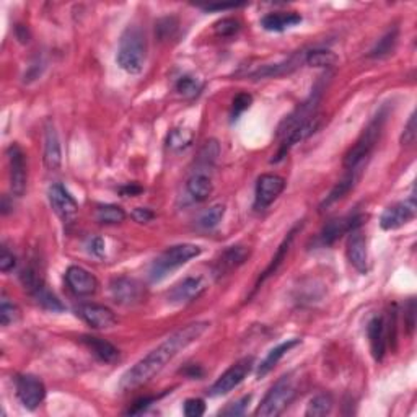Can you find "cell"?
<instances>
[{"label":"cell","instance_id":"cell-34","mask_svg":"<svg viewBox=\"0 0 417 417\" xmlns=\"http://www.w3.org/2000/svg\"><path fill=\"white\" fill-rule=\"evenodd\" d=\"M336 54L327 51V49H311L307 51V58H305V63L311 67H325L330 69L336 64Z\"/></svg>","mask_w":417,"mask_h":417},{"label":"cell","instance_id":"cell-6","mask_svg":"<svg viewBox=\"0 0 417 417\" xmlns=\"http://www.w3.org/2000/svg\"><path fill=\"white\" fill-rule=\"evenodd\" d=\"M109 293L114 303L122 307H136L146 302L147 288L141 281L132 279V277H114L109 283Z\"/></svg>","mask_w":417,"mask_h":417},{"label":"cell","instance_id":"cell-38","mask_svg":"<svg viewBox=\"0 0 417 417\" xmlns=\"http://www.w3.org/2000/svg\"><path fill=\"white\" fill-rule=\"evenodd\" d=\"M176 92L185 98H196L199 97V93L202 92V82L197 80L196 77L191 75H185L181 77L180 80L176 82Z\"/></svg>","mask_w":417,"mask_h":417},{"label":"cell","instance_id":"cell-5","mask_svg":"<svg viewBox=\"0 0 417 417\" xmlns=\"http://www.w3.org/2000/svg\"><path fill=\"white\" fill-rule=\"evenodd\" d=\"M297 394V381L292 374L283 375L279 378L271 390L266 394L263 401L256 409V416L258 417H277L281 416L287 406L293 401Z\"/></svg>","mask_w":417,"mask_h":417},{"label":"cell","instance_id":"cell-28","mask_svg":"<svg viewBox=\"0 0 417 417\" xmlns=\"http://www.w3.org/2000/svg\"><path fill=\"white\" fill-rule=\"evenodd\" d=\"M300 227H302V224H297L296 227H293V229H292L291 232L287 233L286 240L282 242V244L279 247V249H277L276 256H274V258H272V261L269 263V266H268V268H266V271L263 272V276L259 277V281H258V283H256L254 291H258L261 283H263L266 279H268V277H271L272 274H274V272H276L277 269H279V266L283 263V259H286V254L288 253V248H291L292 240H293V238H296V233L300 230Z\"/></svg>","mask_w":417,"mask_h":417},{"label":"cell","instance_id":"cell-46","mask_svg":"<svg viewBox=\"0 0 417 417\" xmlns=\"http://www.w3.org/2000/svg\"><path fill=\"white\" fill-rule=\"evenodd\" d=\"M416 137H417V132H416V113H413L409 116L408 124H406L404 131H403L401 142L404 143V146H413V143L416 142Z\"/></svg>","mask_w":417,"mask_h":417},{"label":"cell","instance_id":"cell-43","mask_svg":"<svg viewBox=\"0 0 417 417\" xmlns=\"http://www.w3.org/2000/svg\"><path fill=\"white\" fill-rule=\"evenodd\" d=\"M238 30H240V21L235 18H224L215 25L217 35L220 36H232L235 35Z\"/></svg>","mask_w":417,"mask_h":417},{"label":"cell","instance_id":"cell-32","mask_svg":"<svg viewBox=\"0 0 417 417\" xmlns=\"http://www.w3.org/2000/svg\"><path fill=\"white\" fill-rule=\"evenodd\" d=\"M225 217V205L224 204H214L209 209H205L204 212L199 215L197 225L204 230H212L217 225L224 220Z\"/></svg>","mask_w":417,"mask_h":417},{"label":"cell","instance_id":"cell-44","mask_svg":"<svg viewBox=\"0 0 417 417\" xmlns=\"http://www.w3.org/2000/svg\"><path fill=\"white\" fill-rule=\"evenodd\" d=\"M205 413V403L199 398H191L185 401V416L201 417Z\"/></svg>","mask_w":417,"mask_h":417},{"label":"cell","instance_id":"cell-52","mask_svg":"<svg viewBox=\"0 0 417 417\" xmlns=\"http://www.w3.org/2000/svg\"><path fill=\"white\" fill-rule=\"evenodd\" d=\"M244 4H214V5H207V7H202L204 10H229V9H237L242 7Z\"/></svg>","mask_w":417,"mask_h":417},{"label":"cell","instance_id":"cell-51","mask_svg":"<svg viewBox=\"0 0 417 417\" xmlns=\"http://www.w3.org/2000/svg\"><path fill=\"white\" fill-rule=\"evenodd\" d=\"M143 191L142 186L136 185V183H132V185H127L124 188H121V194L126 197H132V196H137V194H141Z\"/></svg>","mask_w":417,"mask_h":417},{"label":"cell","instance_id":"cell-37","mask_svg":"<svg viewBox=\"0 0 417 417\" xmlns=\"http://www.w3.org/2000/svg\"><path fill=\"white\" fill-rule=\"evenodd\" d=\"M193 132L189 129H173L170 131L168 137H166V147L175 150V152H180V150H185L193 142Z\"/></svg>","mask_w":417,"mask_h":417},{"label":"cell","instance_id":"cell-3","mask_svg":"<svg viewBox=\"0 0 417 417\" xmlns=\"http://www.w3.org/2000/svg\"><path fill=\"white\" fill-rule=\"evenodd\" d=\"M386 121V111L381 109L378 111V114L374 119L369 122V126L365 127L362 134L357 139V142L354 143L352 148L349 150L344 157V168L346 170H354V168H362L367 158L370 157L372 150L375 148L378 139L383 131V126H385Z\"/></svg>","mask_w":417,"mask_h":417},{"label":"cell","instance_id":"cell-15","mask_svg":"<svg viewBox=\"0 0 417 417\" xmlns=\"http://www.w3.org/2000/svg\"><path fill=\"white\" fill-rule=\"evenodd\" d=\"M65 282L77 297H90L98 291L97 277L80 266H70L65 272Z\"/></svg>","mask_w":417,"mask_h":417},{"label":"cell","instance_id":"cell-23","mask_svg":"<svg viewBox=\"0 0 417 417\" xmlns=\"http://www.w3.org/2000/svg\"><path fill=\"white\" fill-rule=\"evenodd\" d=\"M205 170L207 168H197L191 176H189V180L186 183L188 194L197 202L207 201L210 194L214 191L212 178H210V175Z\"/></svg>","mask_w":417,"mask_h":417},{"label":"cell","instance_id":"cell-40","mask_svg":"<svg viewBox=\"0 0 417 417\" xmlns=\"http://www.w3.org/2000/svg\"><path fill=\"white\" fill-rule=\"evenodd\" d=\"M20 320V308L15 303L9 302V298H2V305H0V323L4 327L10 325H15Z\"/></svg>","mask_w":417,"mask_h":417},{"label":"cell","instance_id":"cell-27","mask_svg":"<svg viewBox=\"0 0 417 417\" xmlns=\"http://www.w3.org/2000/svg\"><path fill=\"white\" fill-rule=\"evenodd\" d=\"M360 173H362V168L349 170V175L346 178H344L342 181H339L335 188H332V191L330 193V196H326L323 204L320 205L321 212H325V210L330 209L332 204H336L337 201H341V199L344 196H346V194L350 191V189H352L355 186V183L359 181Z\"/></svg>","mask_w":417,"mask_h":417},{"label":"cell","instance_id":"cell-31","mask_svg":"<svg viewBox=\"0 0 417 417\" xmlns=\"http://www.w3.org/2000/svg\"><path fill=\"white\" fill-rule=\"evenodd\" d=\"M97 220L103 225H116L126 220L124 209L114 204H104L97 209Z\"/></svg>","mask_w":417,"mask_h":417},{"label":"cell","instance_id":"cell-26","mask_svg":"<svg viewBox=\"0 0 417 417\" xmlns=\"http://www.w3.org/2000/svg\"><path fill=\"white\" fill-rule=\"evenodd\" d=\"M80 341L92 350L93 355H97V357L104 364H114L119 360V349L114 347L113 344L104 341L102 337L83 336Z\"/></svg>","mask_w":417,"mask_h":417},{"label":"cell","instance_id":"cell-36","mask_svg":"<svg viewBox=\"0 0 417 417\" xmlns=\"http://www.w3.org/2000/svg\"><path fill=\"white\" fill-rule=\"evenodd\" d=\"M35 300L38 302V305H41L44 310H49V311H64V305L60 303V300L54 296V293L49 291L46 286H43L41 288H38L35 293H31Z\"/></svg>","mask_w":417,"mask_h":417},{"label":"cell","instance_id":"cell-13","mask_svg":"<svg viewBox=\"0 0 417 417\" xmlns=\"http://www.w3.org/2000/svg\"><path fill=\"white\" fill-rule=\"evenodd\" d=\"M48 199L51 207L64 224H70L79 214V204L74 196L63 185H53L48 191Z\"/></svg>","mask_w":417,"mask_h":417},{"label":"cell","instance_id":"cell-22","mask_svg":"<svg viewBox=\"0 0 417 417\" xmlns=\"http://www.w3.org/2000/svg\"><path fill=\"white\" fill-rule=\"evenodd\" d=\"M44 166L49 171H55L60 168L63 163V150H60V141L58 131L51 121L46 124V132H44Z\"/></svg>","mask_w":417,"mask_h":417},{"label":"cell","instance_id":"cell-53","mask_svg":"<svg viewBox=\"0 0 417 417\" xmlns=\"http://www.w3.org/2000/svg\"><path fill=\"white\" fill-rule=\"evenodd\" d=\"M16 38H18L20 43H28L30 41V33H28L26 28L23 25L16 26Z\"/></svg>","mask_w":417,"mask_h":417},{"label":"cell","instance_id":"cell-9","mask_svg":"<svg viewBox=\"0 0 417 417\" xmlns=\"http://www.w3.org/2000/svg\"><path fill=\"white\" fill-rule=\"evenodd\" d=\"M16 398L25 409L35 411L46 398V386L35 375H20L16 377Z\"/></svg>","mask_w":417,"mask_h":417},{"label":"cell","instance_id":"cell-17","mask_svg":"<svg viewBox=\"0 0 417 417\" xmlns=\"http://www.w3.org/2000/svg\"><path fill=\"white\" fill-rule=\"evenodd\" d=\"M318 126H320V116L315 114L313 118L302 122V124L296 127V129L288 132V134L283 137L279 152H277L276 158L272 160V162H281L282 158H286V155L291 152V148L296 147L300 142L307 141L310 136H313L316 129H318Z\"/></svg>","mask_w":417,"mask_h":417},{"label":"cell","instance_id":"cell-7","mask_svg":"<svg viewBox=\"0 0 417 417\" xmlns=\"http://www.w3.org/2000/svg\"><path fill=\"white\" fill-rule=\"evenodd\" d=\"M321 83H318V85L313 88V92H311L310 97L305 99L302 104H298V107L281 122L279 129H277V136L286 137L288 132L296 129L297 126L302 124V122L308 121L310 118H313V116L316 114V109H318L321 93H323V85H321Z\"/></svg>","mask_w":417,"mask_h":417},{"label":"cell","instance_id":"cell-29","mask_svg":"<svg viewBox=\"0 0 417 417\" xmlns=\"http://www.w3.org/2000/svg\"><path fill=\"white\" fill-rule=\"evenodd\" d=\"M298 344H300V339H291V341L282 342L277 347L272 349L271 352L268 354V357H266L263 362H261V365L258 367V374H256L258 380H261V378H264L266 375H268L269 372L274 369L277 364H279V360L283 357V355H286L291 349L298 346Z\"/></svg>","mask_w":417,"mask_h":417},{"label":"cell","instance_id":"cell-21","mask_svg":"<svg viewBox=\"0 0 417 417\" xmlns=\"http://www.w3.org/2000/svg\"><path fill=\"white\" fill-rule=\"evenodd\" d=\"M347 259L349 263L357 269L360 274H365L369 271V251H367L365 235L359 229L350 232L347 240Z\"/></svg>","mask_w":417,"mask_h":417},{"label":"cell","instance_id":"cell-33","mask_svg":"<svg viewBox=\"0 0 417 417\" xmlns=\"http://www.w3.org/2000/svg\"><path fill=\"white\" fill-rule=\"evenodd\" d=\"M332 406H335V401H332L331 394H327V393L318 394V396L310 399L307 411H305V416H308V417L327 416L332 411Z\"/></svg>","mask_w":417,"mask_h":417},{"label":"cell","instance_id":"cell-11","mask_svg":"<svg viewBox=\"0 0 417 417\" xmlns=\"http://www.w3.org/2000/svg\"><path fill=\"white\" fill-rule=\"evenodd\" d=\"M286 189V180L274 173H266L258 178L254 193V209L264 210L276 201Z\"/></svg>","mask_w":417,"mask_h":417},{"label":"cell","instance_id":"cell-48","mask_svg":"<svg viewBox=\"0 0 417 417\" xmlns=\"http://www.w3.org/2000/svg\"><path fill=\"white\" fill-rule=\"evenodd\" d=\"M153 217L155 214L147 207H136L132 210V219L139 222V224H148L150 220H153Z\"/></svg>","mask_w":417,"mask_h":417},{"label":"cell","instance_id":"cell-10","mask_svg":"<svg viewBox=\"0 0 417 417\" xmlns=\"http://www.w3.org/2000/svg\"><path fill=\"white\" fill-rule=\"evenodd\" d=\"M9 157V175H10V189L13 196L21 197L26 191L28 171H26V157L18 143H12L7 148Z\"/></svg>","mask_w":417,"mask_h":417},{"label":"cell","instance_id":"cell-8","mask_svg":"<svg viewBox=\"0 0 417 417\" xmlns=\"http://www.w3.org/2000/svg\"><path fill=\"white\" fill-rule=\"evenodd\" d=\"M254 367V359L253 357H244L238 360L237 364H233L225 374L219 377L212 386H210V396H224V394L230 393L232 390L240 385V383L249 375V372L253 370Z\"/></svg>","mask_w":417,"mask_h":417},{"label":"cell","instance_id":"cell-30","mask_svg":"<svg viewBox=\"0 0 417 417\" xmlns=\"http://www.w3.org/2000/svg\"><path fill=\"white\" fill-rule=\"evenodd\" d=\"M398 38H399V30L394 26L390 31H386V35H383L375 46L372 48V51L369 53V58L385 59L388 58V55H391L394 53V49H396Z\"/></svg>","mask_w":417,"mask_h":417},{"label":"cell","instance_id":"cell-1","mask_svg":"<svg viewBox=\"0 0 417 417\" xmlns=\"http://www.w3.org/2000/svg\"><path fill=\"white\" fill-rule=\"evenodd\" d=\"M209 326L207 321H196V323L186 325L181 330L175 331L121 377L119 391L127 393L146 385L153 377H157L178 354L191 346L193 342H196L209 330Z\"/></svg>","mask_w":417,"mask_h":417},{"label":"cell","instance_id":"cell-42","mask_svg":"<svg viewBox=\"0 0 417 417\" xmlns=\"http://www.w3.org/2000/svg\"><path fill=\"white\" fill-rule=\"evenodd\" d=\"M253 103V97L249 93H238L235 98H233L232 103V119L240 118V116L247 111Z\"/></svg>","mask_w":417,"mask_h":417},{"label":"cell","instance_id":"cell-18","mask_svg":"<svg viewBox=\"0 0 417 417\" xmlns=\"http://www.w3.org/2000/svg\"><path fill=\"white\" fill-rule=\"evenodd\" d=\"M364 217L362 215H349L342 217V219L331 220L320 233V243L323 247H330L335 242H337L344 233L352 232L355 229H360Z\"/></svg>","mask_w":417,"mask_h":417},{"label":"cell","instance_id":"cell-2","mask_svg":"<svg viewBox=\"0 0 417 417\" xmlns=\"http://www.w3.org/2000/svg\"><path fill=\"white\" fill-rule=\"evenodd\" d=\"M147 60V40L139 26H127L121 35L116 63L131 75H137L143 70Z\"/></svg>","mask_w":417,"mask_h":417},{"label":"cell","instance_id":"cell-19","mask_svg":"<svg viewBox=\"0 0 417 417\" xmlns=\"http://www.w3.org/2000/svg\"><path fill=\"white\" fill-rule=\"evenodd\" d=\"M305 58H307V51H298L291 58L282 60L279 64H271V65H263L258 70L249 72L248 77L249 79L259 80V79H272V77H281L286 74H291L296 69H298L300 65L305 63Z\"/></svg>","mask_w":417,"mask_h":417},{"label":"cell","instance_id":"cell-14","mask_svg":"<svg viewBox=\"0 0 417 417\" xmlns=\"http://www.w3.org/2000/svg\"><path fill=\"white\" fill-rule=\"evenodd\" d=\"M77 315H79L88 326L94 327V330H111V327L118 323V318H116L113 310L104 307V305L83 303L77 308Z\"/></svg>","mask_w":417,"mask_h":417},{"label":"cell","instance_id":"cell-24","mask_svg":"<svg viewBox=\"0 0 417 417\" xmlns=\"http://www.w3.org/2000/svg\"><path fill=\"white\" fill-rule=\"evenodd\" d=\"M248 256H249V249H247L244 247H230L229 249H225L215 263V268H214L215 276L222 277L229 274V272H232L233 269H237L238 266H242L244 261L248 259Z\"/></svg>","mask_w":417,"mask_h":417},{"label":"cell","instance_id":"cell-47","mask_svg":"<svg viewBox=\"0 0 417 417\" xmlns=\"http://www.w3.org/2000/svg\"><path fill=\"white\" fill-rule=\"evenodd\" d=\"M87 248L88 251H90L93 256H97V258H103L104 253H107V247H104V240L102 237L90 238L87 243Z\"/></svg>","mask_w":417,"mask_h":417},{"label":"cell","instance_id":"cell-45","mask_svg":"<svg viewBox=\"0 0 417 417\" xmlns=\"http://www.w3.org/2000/svg\"><path fill=\"white\" fill-rule=\"evenodd\" d=\"M16 266V256L10 251L7 247H2V254H0V269L4 274H9L10 271H13Z\"/></svg>","mask_w":417,"mask_h":417},{"label":"cell","instance_id":"cell-12","mask_svg":"<svg viewBox=\"0 0 417 417\" xmlns=\"http://www.w3.org/2000/svg\"><path fill=\"white\" fill-rule=\"evenodd\" d=\"M416 197L411 196L406 201L396 202L385 209V212L380 217V225L383 230H396L401 229L406 224H409L411 220L416 217Z\"/></svg>","mask_w":417,"mask_h":417},{"label":"cell","instance_id":"cell-35","mask_svg":"<svg viewBox=\"0 0 417 417\" xmlns=\"http://www.w3.org/2000/svg\"><path fill=\"white\" fill-rule=\"evenodd\" d=\"M20 281H21V283H23V287L30 293H35L38 288H41L44 286L43 274H41V271L38 269L36 264L26 266V268L21 271Z\"/></svg>","mask_w":417,"mask_h":417},{"label":"cell","instance_id":"cell-16","mask_svg":"<svg viewBox=\"0 0 417 417\" xmlns=\"http://www.w3.org/2000/svg\"><path fill=\"white\" fill-rule=\"evenodd\" d=\"M205 282L202 277H186L171 288L168 302L175 305H186L197 300L205 292Z\"/></svg>","mask_w":417,"mask_h":417},{"label":"cell","instance_id":"cell-41","mask_svg":"<svg viewBox=\"0 0 417 417\" xmlns=\"http://www.w3.org/2000/svg\"><path fill=\"white\" fill-rule=\"evenodd\" d=\"M251 394H248V396H243L240 399H237V401L230 403L227 406L225 409L220 411V416H230V417H237V416H243L247 413L249 403H251Z\"/></svg>","mask_w":417,"mask_h":417},{"label":"cell","instance_id":"cell-25","mask_svg":"<svg viewBox=\"0 0 417 417\" xmlns=\"http://www.w3.org/2000/svg\"><path fill=\"white\" fill-rule=\"evenodd\" d=\"M300 23H302V15L297 12H274L261 18V26L266 31L274 33L286 31L288 28H293Z\"/></svg>","mask_w":417,"mask_h":417},{"label":"cell","instance_id":"cell-39","mask_svg":"<svg viewBox=\"0 0 417 417\" xmlns=\"http://www.w3.org/2000/svg\"><path fill=\"white\" fill-rule=\"evenodd\" d=\"M178 26H180V23H178L176 16H165L155 25V35H157L160 41H168L176 35Z\"/></svg>","mask_w":417,"mask_h":417},{"label":"cell","instance_id":"cell-4","mask_svg":"<svg viewBox=\"0 0 417 417\" xmlns=\"http://www.w3.org/2000/svg\"><path fill=\"white\" fill-rule=\"evenodd\" d=\"M201 253L202 249L199 248L197 244H191V243L175 244V247L166 248L165 251L153 261L152 266H150V271H148L150 281L152 282L163 281L166 276L171 274V272L176 271L178 268H181V266H185L186 263H189L193 258H197Z\"/></svg>","mask_w":417,"mask_h":417},{"label":"cell","instance_id":"cell-50","mask_svg":"<svg viewBox=\"0 0 417 417\" xmlns=\"http://www.w3.org/2000/svg\"><path fill=\"white\" fill-rule=\"evenodd\" d=\"M404 315L408 316V318H406V326H408L409 332H413L414 326H416V302H414V298L409 300V303H408V307H406V313Z\"/></svg>","mask_w":417,"mask_h":417},{"label":"cell","instance_id":"cell-49","mask_svg":"<svg viewBox=\"0 0 417 417\" xmlns=\"http://www.w3.org/2000/svg\"><path fill=\"white\" fill-rule=\"evenodd\" d=\"M155 401H157V398H143V399H139L134 404H132V408L127 411V414H142L143 411H146L148 406H152Z\"/></svg>","mask_w":417,"mask_h":417},{"label":"cell","instance_id":"cell-20","mask_svg":"<svg viewBox=\"0 0 417 417\" xmlns=\"http://www.w3.org/2000/svg\"><path fill=\"white\" fill-rule=\"evenodd\" d=\"M367 335H369L372 355H374L377 362H381L386 352V344L390 341L386 320L383 316H374L369 321V326H367Z\"/></svg>","mask_w":417,"mask_h":417}]
</instances>
